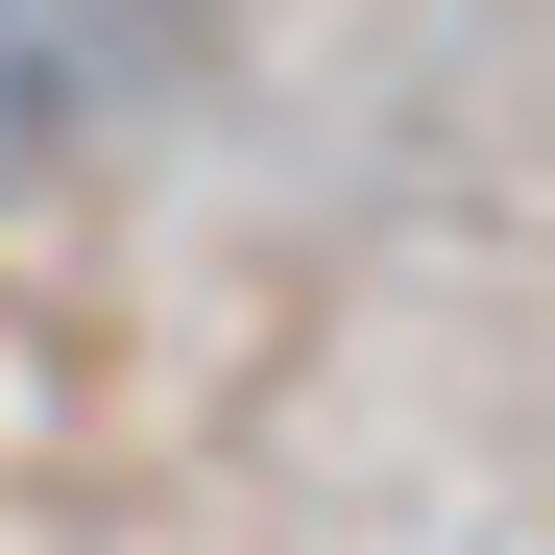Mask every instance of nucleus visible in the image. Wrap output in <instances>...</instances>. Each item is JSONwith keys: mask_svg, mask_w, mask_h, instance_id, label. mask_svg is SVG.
Returning <instances> with one entry per match:
<instances>
[{"mask_svg": "<svg viewBox=\"0 0 555 555\" xmlns=\"http://www.w3.org/2000/svg\"><path fill=\"white\" fill-rule=\"evenodd\" d=\"M121 73H145L121 0H0V194H49V169L121 121Z\"/></svg>", "mask_w": 555, "mask_h": 555, "instance_id": "nucleus-1", "label": "nucleus"}]
</instances>
